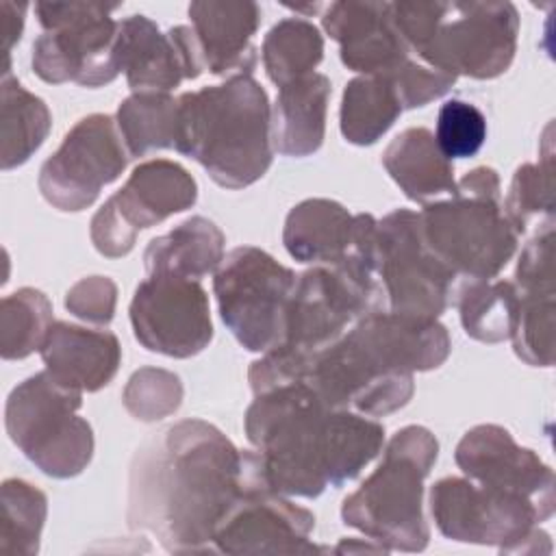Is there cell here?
Masks as SVG:
<instances>
[{"label":"cell","instance_id":"cell-5","mask_svg":"<svg viewBox=\"0 0 556 556\" xmlns=\"http://www.w3.org/2000/svg\"><path fill=\"white\" fill-rule=\"evenodd\" d=\"M439 454L424 426H404L384 447L380 465L341 504V519L382 547L421 552L430 530L424 517V480Z\"/></svg>","mask_w":556,"mask_h":556},{"label":"cell","instance_id":"cell-35","mask_svg":"<svg viewBox=\"0 0 556 556\" xmlns=\"http://www.w3.org/2000/svg\"><path fill=\"white\" fill-rule=\"evenodd\" d=\"M124 406L139 421H156L178 410L182 382L176 374L159 367H141L124 387Z\"/></svg>","mask_w":556,"mask_h":556},{"label":"cell","instance_id":"cell-15","mask_svg":"<svg viewBox=\"0 0 556 556\" xmlns=\"http://www.w3.org/2000/svg\"><path fill=\"white\" fill-rule=\"evenodd\" d=\"M315 517L278 493L263 476L254 452L252 473L213 532L222 554H313Z\"/></svg>","mask_w":556,"mask_h":556},{"label":"cell","instance_id":"cell-12","mask_svg":"<svg viewBox=\"0 0 556 556\" xmlns=\"http://www.w3.org/2000/svg\"><path fill=\"white\" fill-rule=\"evenodd\" d=\"M195 198L198 185L182 165L167 159L139 163L126 185L93 215L91 241L109 258L126 256L139 230L191 208Z\"/></svg>","mask_w":556,"mask_h":556},{"label":"cell","instance_id":"cell-26","mask_svg":"<svg viewBox=\"0 0 556 556\" xmlns=\"http://www.w3.org/2000/svg\"><path fill=\"white\" fill-rule=\"evenodd\" d=\"M400 98L387 76L352 78L341 98V135L354 146L376 143L400 117Z\"/></svg>","mask_w":556,"mask_h":556},{"label":"cell","instance_id":"cell-6","mask_svg":"<svg viewBox=\"0 0 556 556\" xmlns=\"http://www.w3.org/2000/svg\"><path fill=\"white\" fill-rule=\"evenodd\" d=\"M83 391L48 369L20 382L7 397L4 426L22 454L52 478L78 476L93 454V430L78 415Z\"/></svg>","mask_w":556,"mask_h":556},{"label":"cell","instance_id":"cell-38","mask_svg":"<svg viewBox=\"0 0 556 556\" xmlns=\"http://www.w3.org/2000/svg\"><path fill=\"white\" fill-rule=\"evenodd\" d=\"M387 78L391 80L402 109L424 106V104L441 98L443 93H447L452 89V85L456 83V76L439 72L430 65L415 63L410 59L404 61L391 74H387Z\"/></svg>","mask_w":556,"mask_h":556},{"label":"cell","instance_id":"cell-21","mask_svg":"<svg viewBox=\"0 0 556 556\" xmlns=\"http://www.w3.org/2000/svg\"><path fill=\"white\" fill-rule=\"evenodd\" d=\"M46 369L78 391H98L117 374L122 348L111 330L54 321L41 345Z\"/></svg>","mask_w":556,"mask_h":556},{"label":"cell","instance_id":"cell-29","mask_svg":"<svg viewBox=\"0 0 556 556\" xmlns=\"http://www.w3.org/2000/svg\"><path fill=\"white\" fill-rule=\"evenodd\" d=\"M178 98L163 91H137L117 109V128L130 156L174 148Z\"/></svg>","mask_w":556,"mask_h":556},{"label":"cell","instance_id":"cell-8","mask_svg":"<svg viewBox=\"0 0 556 556\" xmlns=\"http://www.w3.org/2000/svg\"><path fill=\"white\" fill-rule=\"evenodd\" d=\"M295 280L261 248L239 245L224 256L213 289L224 324L245 350L265 354L282 343Z\"/></svg>","mask_w":556,"mask_h":556},{"label":"cell","instance_id":"cell-9","mask_svg":"<svg viewBox=\"0 0 556 556\" xmlns=\"http://www.w3.org/2000/svg\"><path fill=\"white\" fill-rule=\"evenodd\" d=\"M417 217L426 248L460 282L495 278L517 250L519 235L500 200L456 193L428 202Z\"/></svg>","mask_w":556,"mask_h":556},{"label":"cell","instance_id":"cell-3","mask_svg":"<svg viewBox=\"0 0 556 556\" xmlns=\"http://www.w3.org/2000/svg\"><path fill=\"white\" fill-rule=\"evenodd\" d=\"M450 350V334L437 319L374 311L313 354L302 382L330 408L382 417L410 400L413 374L439 367Z\"/></svg>","mask_w":556,"mask_h":556},{"label":"cell","instance_id":"cell-34","mask_svg":"<svg viewBox=\"0 0 556 556\" xmlns=\"http://www.w3.org/2000/svg\"><path fill=\"white\" fill-rule=\"evenodd\" d=\"M554 313L556 293H519L510 339L515 354L532 367H552L554 363Z\"/></svg>","mask_w":556,"mask_h":556},{"label":"cell","instance_id":"cell-11","mask_svg":"<svg viewBox=\"0 0 556 556\" xmlns=\"http://www.w3.org/2000/svg\"><path fill=\"white\" fill-rule=\"evenodd\" d=\"M376 267L389 311L437 319L460 280L426 248L415 211L395 208L376 224Z\"/></svg>","mask_w":556,"mask_h":556},{"label":"cell","instance_id":"cell-28","mask_svg":"<svg viewBox=\"0 0 556 556\" xmlns=\"http://www.w3.org/2000/svg\"><path fill=\"white\" fill-rule=\"evenodd\" d=\"M454 300L469 337L484 343L510 339L519 308L513 280H467L460 282Z\"/></svg>","mask_w":556,"mask_h":556},{"label":"cell","instance_id":"cell-30","mask_svg":"<svg viewBox=\"0 0 556 556\" xmlns=\"http://www.w3.org/2000/svg\"><path fill=\"white\" fill-rule=\"evenodd\" d=\"M261 52L269 80L285 87L313 74L324 56V37L308 20L285 17L269 28Z\"/></svg>","mask_w":556,"mask_h":556},{"label":"cell","instance_id":"cell-39","mask_svg":"<svg viewBox=\"0 0 556 556\" xmlns=\"http://www.w3.org/2000/svg\"><path fill=\"white\" fill-rule=\"evenodd\" d=\"M115 304L117 287L106 276L80 278L65 293V308L89 324H109L115 315Z\"/></svg>","mask_w":556,"mask_h":556},{"label":"cell","instance_id":"cell-41","mask_svg":"<svg viewBox=\"0 0 556 556\" xmlns=\"http://www.w3.org/2000/svg\"><path fill=\"white\" fill-rule=\"evenodd\" d=\"M24 11L26 4H15L4 0L0 4V17H2V41H4V54H7V65H4V74H9V54L15 41H20L22 37V28H24Z\"/></svg>","mask_w":556,"mask_h":556},{"label":"cell","instance_id":"cell-4","mask_svg":"<svg viewBox=\"0 0 556 556\" xmlns=\"http://www.w3.org/2000/svg\"><path fill=\"white\" fill-rule=\"evenodd\" d=\"M269 100L252 76H232L178 98L174 148L198 161L219 187H248L269 169Z\"/></svg>","mask_w":556,"mask_h":556},{"label":"cell","instance_id":"cell-32","mask_svg":"<svg viewBox=\"0 0 556 556\" xmlns=\"http://www.w3.org/2000/svg\"><path fill=\"white\" fill-rule=\"evenodd\" d=\"M52 319L50 300L33 287H22L0 302V354L4 361L26 358L41 350Z\"/></svg>","mask_w":556,"mask_h":556},{"label":"cell","instance_id":"cell-42","mask_svg":"<svg viewBox=\"0 0 556 556\" xmlns=\"http://www.w3.org/2000/svg\"><path fill=\"white\" fill-rule=\"evenodd\" d=\"M337 554H350V552H389L387 547H382L380 543L376 541H369V543H354V539H348V541H341L334 549Z\"/></svg>","mask_w":556,"mask_h":556},{"label":"cell","instance_id":"cell-13","mask_svg":"<svg viewBox=\"0 0 556 556\" xmlns=\"http://www.w3.org/2000/svg\"><path fill=\"white\" fill-rule=\"evenodd\" d=\"M430 513L445 539L513 549L547 517L528 497L447 476L430 489Z\"/></svg>","mask_w":556,"mask_h":556},{"label":"cell","instance_id":"cell-7","mask_svg":"<svg viewBox=\"0 0 556 556\" xmlns=\"http://www.w3.org/2000/svg\"><path fill=\"white\" fill-rule=\"evenodd\" d=\"M115 7L98 2H37L43 33L33 43V70L52 85L102 87L117 78L119 22Z\"/></svg>","mask_w":556,"mask_h":556},{"label":"cell","instance_id":"cell-24","mask_svg":"<svg viewBox=\"0 0 556 556\" xmlns=\"http://www.w3.org/2000/svg\"><path fill=\"white\" fill-rule=\"evenodd\" d=\"M382 165L406 198L428 204L441 195H456L454 165L439 150L428 128H406L393 137Z\"/></svg>","mask_w":556,"mask_h":556},{"label":"cell","instance_id":"cell-19","mask_svg":"<svg viewBox=\"0 0 556 556\" xmlns=\"http://www.w3.org/2000/svg\"><path fill=\"white\" fill-rule=\"evenodd\" d=\"M321 24L339 43L341 61L363 76H387L408 61V46L400 37L391 2L341 0L328 4Z\"/></svg>","mask_w":556,"mask_h":556},{"label":"cell","instance_id":"cell-25","mask_svg":"<svg viewBox=\"0 0 556 556\" xmlns=\"http://www.w3.org/2000/svg\"><path fill=\"white\" fill-rule=\"evenodd\" d=\"M224 243L226 237L215 222L193 215L169 232L154 237L143 252V263L148 274H174L200 280L224 261Z\"/></svg>","mask_w":556,"mask_h":556},{"label":"cell","instance_id":"cell-37","mask_svg":"<svg viewBox=\"0 0 556 556\" xmlns=\"http://www.w3.org/2000/svg\"><path fill=\"white\" fill-rule=\"evenodd\" d=\"M519 293H556L554 289V222L536 228L523 245L515 269Z\"/></svg>","mask_w":556,"mask_h":556},{"label":"cell","instance_id":"cell-27","mask_svg":"<svg viewBox=\"0 0 556 556\" xmlns=\"http://www.w3.org/2000/svg\"><path fill=\"white\" fill-rule=\"evenodd\" d=\"M50 111L41 98L24 89L17 78L4 74L0 104V161L2 169L26 163L50 132Z\"/></svg>","mask_w":556,"mask_h":556},{"label":"cell","instance_id":"cell-2","mask_svg":"<svg viewBox=\"0 0 556 556\" xmlns=\"http://www.w3.org/2000/svg\"><path fill=\"white\" fill-rule=\"evenodd\" d=\"M245 434L265 480L282 495L317 497L341 486L376 458L382 424L330 408L306 382L256 393L245 413Z\"/></svg>","mask_w":556,"mask_h":556},{"label":"cell","instance_id":"cell-31","mask_svg":"<svg viewBox=\"0 0 556 556\" xmlns=\"http://www.w3.org/2000/svg\"><path fill=\"white\" fill-rule=\"evenodd\" d=\"M545 148L539 163H523L517 167L508 195L504 202V213L517 235H523L530 226H545L554 222V152H552V124L547 126Z\"/></svg>","mask_w":556,"mask_h":556},{"label":"cell","instance_id":"cell-23","mask_svg":"<svg viewBox=\"0 0 556 556\" xmlns=\"http://www.w3.org/2000/svg\"><path fill=\"white\" fill-rule=\"evenodd\" d=\"M330 80L308 74L280 87L271 109V143L285 156H308L319 150L326 135Z\"/></svg>","mask_w":556,"mask_h":556},{"label":"cell","instance_id":"cell-33","mask_svg":"<svg viewBox=\"0 0 556 556\" xmlns=\"http://www.w3.org/2000/svg\"><path fill=\"white\" fill-rule=\"evenodd\" d=\"M48 515L43 491L26 480L11 478L2 482V526L0 552L33 556L39 552V539Z\"/></svg>","mask_w":556,"mask_h":556},{"label":"cell","instance_id":"cell-10","mask_svg":"<svg viewBox=\"0 0 556 556\" xmlns=\"http://www.w3.org/2000/svg\"><path fill=\"white\" fill-rule=\"evenodd\" d=\"M517 33L519 13L513 2H443L439 22L417 54L456 78L489 80L510 67Z\"/></svg>","mask_w":556,"mask_h":556},{"label":"cell","instance_id":"cell-18","mask_svg":"<svg viewBox=\"0 0 556 556\" xmlns=\"http://www.w3.org/2000/svg\"><path fill=\"white\" fill-rule=\"evenodd\" d=\"M117 63L135 93H167L204 72L193 28L174 26L161 33L146 15H130L119 22Z\"/></svg>","mask_w":556,"mask_h":556},{"label":"cell","instance_id":"cell-14","mask_svg":"<svg viewBox=\"0 0 556 556\" xmlns=\"http://www.w3.org/2000/svg\"><path fill=\"white\" fill-rule=\"evenodd\" d=\"M128 159L117 122L93 113L63 137L59 150L41 165L37 185L54 208L76 213L93 204L100 189L126 169Z\"/></svg>","mask_w":556,"mask_h":556},{"label":"cell","instance_id":"cell-22","mask_svg":"<svg viewBox=\"0 0 556 556\" xmlns=\"http://www.w3.org/2000/svg\"><path fill=\"white\" fill-rule=\"evenodd\" d=\"M354 241L356 215L328 198H308L285 219L282 243L300 263L332 265L352 252Z\"/></svg>","mask_w":556,"mask_h":556},{"label":"cell","instance_id":"cell-1","mask_svg":"<svg viewBox=\"0 0 556 556\" xmlns=\"http://www.w3.org/2000/svg\"><path fill=\"white\" fill-rule=\"evenodd\" d=\"M252 467L254 452L237 450L213 424H172L132 458L128 526L154 534L167 552H208L217 523L243 491Z\"/></svg>","mask_w":556,"mask_h":556},{"label":"cell","instance_id":"cell-16","mask_svg":"<svg viewBox=\"0 0 556 556\" xmlns=\"http://www.w3.org/2000/svg\"><path fill=\"white\" fill-rule=\"evenodd\" d=\"M130 324L137 341L156 354L189 358L213 339L208 295L200 280L150 274L135 289Z\"/></svg>","mask_w":556,"mask_h":556},{"label":"cell","instance_id":"cell-17","mask_svg":"<svg viewBox=\"0 0 556 556\" xmlns=\"http://www.w3.org/2000/svg\"><path fill=\"white\" fill-rule=\"evenodd\" d=\"M460 471L489 489L528 497L549 519L554 513V471L530 447H521L497 424H480L463 434L454 452Z\"/></svg>","mask_w":556,"mask_h":556},{"label":"cell","instance_id":"cell-40","mask_svg":"<svg viewBox=\"0 0 556 556\" xmlns=\"http://www.w3.org/2000/svg\"><path fill=\"white\" fill-rule=\"evenodd\" d=\"M456 193L460 195H473V198H489V200H500V176L493 167H476L467 172L458 182H456Z\"/></svg>","mask_w":556,"mask_h":556},{"label":"cell","instance_id":"cell-20","mask_svg":"<svg viewBox=\"0 0 556 556\" xmlns=\"http://www.w3.org/2000/svg\"><path fill=\"white\" fill-rule=\"evenodd\" d=\"M189 17L204 70L228 78L252 74L258 59L252 39L261 24L256 2L198 0L189 4Z\"/></svg>","mask_w":556,"mask_h":556},{"label":"cell","instance_id":"cell-36","mask_svg":"<svg viewBox=\"0 0 556 556\" xmlns=\"http://www.w3.org/2000/svg\"><path fill=\"white\" fill-rule=\"evenodd\" d=\"M484 139L486 119L476 104L458 98H452L441 104L437 115L434 141L450 161L469 159L478 154Z\"/></svg>","mask_w":556,"mask_h":556}]
</instances>
